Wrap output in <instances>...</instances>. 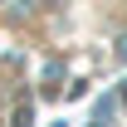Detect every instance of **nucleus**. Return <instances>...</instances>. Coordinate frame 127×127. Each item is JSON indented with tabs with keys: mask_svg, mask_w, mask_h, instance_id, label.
<instances>
[{
	"mask_svg": "<svg viewBox=\"0 0 127 127\" xmlns=\"http://www.w3.org/2000/svg\"><path fill=\"white\" fill-rule=\"evenodd\" d=\"M122 103H127V83H122Z\"/></svg>",
	"mask_w": 127,
	"mask_h": 127,
	"instance_id": "f257e3e1",
	"label": "nucleus"
},
{
	"mask_svg": "<svg viewBox=\"0 0 127 127\" xmlns=\"http://www.w3.org/2000/svg\"><path fill=\"white\" fill-rule=\"evenodd\" d=\"M93 127H103V122H93Z\"/></svg>",
	"mask_w": 127,
	"mask_h": 127,
	"instance_id": "f03ea898",
	"label": "nucleus"
}]
</instances>
